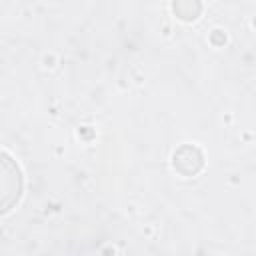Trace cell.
Wrapping results in <instances>:
<instances>
[{
  "instance_id": "6da1fadb",
  "label": "cell",
  "mask_w": 256,
  "mask_h": 256,
  "mask_svg": "<svg viewBox=\"0 0 256 256\" xmlns=\"http://www.w3.org/2000/svg\"><path fill=\"white\" fill-rule=\"evenodd\" d=\"M190 160H196V162H204V156L202 152L196 148V146H182L176 154H174V168L182 174V176H194V168L190 166Z\"/></svg>"
}]
</instances>
